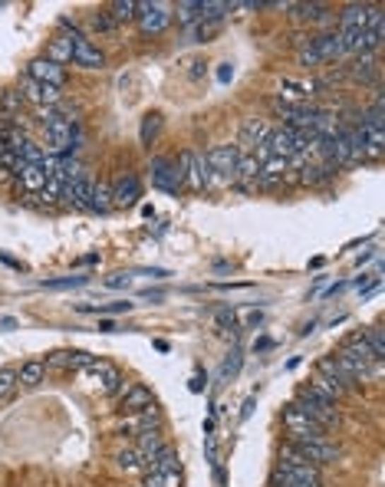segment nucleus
Listing matches in <instances>:
<instances>
[{"instance_id": "f257e3e1", "label": "nucleus", "mask_w": 385, "mask_h": 487, "mask_svg": "<svg viewBox=\"0 0 385 487\" xmlns=\"http://www.w3.org/2000/svg\"><path fill=\"white\" fill-rule=\"evenodd\" d=\"M174 168H178V175H182V184H188L191 192H201V188H208V182H211V168H208V162H204L201 155H194V152L178 155Z\"/></svg>"}, {"instance_id": "f03ea898", "label": "nucleus", "mask_w": 385, "mask_h": 487, "mask_svg": "<svg viewBox=\"0 0 385 487\" xmlns=\"http://www.w3.org/2000/svg\"><path fill=\"white\" fill-rule=\"evenodd\" d=\"M73 132H76V122H73V119H66V115H59V112H49L47 115L49 155L69 152V145H73Z\"/></svg>"}, {"instance_id": "7ed1b4c3", "label": "nucleus", "mask_w": 385, "mask_h": 487, "mask_svg": "<svg viewBox=\"0 0 385 487\" xmlns=\"http://www.w3.org/2000/svg\"><path fill=\"white\" fill-rule=\"evenodd\" d=\"M297 409L303 411L307 418L316 421V425H323V428H329V425L336 421V405H329V401H323V399L316 395V392H309V389L300 392Z\"/></svg>"}, {"instance_id": "20e7f679", "label": "nucleus", "mask_w": 385, "mask_h": 487, "mask_svg": "<svg viewBox=\"0 0 385 487\" xmlns=\"http://www.w3.org/2000/svg\"><path fill=\"white\" fill-rule=\"evenodd\" d=\"M69 59H76L79 66L86 69H102L106 66V57L99 53V47H93L86 37H79V33H73L69 37Z\"/></svg>"}, {"instance_id": "39448f33", "label": "nucleus", "mask_w": 385, "mask_h": 487, "mask_svg": "<svg viewBox=\"0 0 385 487\" xmlns=\"http://www.w3.org/2000/svg\"><path fill=\"white\" fill-rule=\"evenodd\" d=\"M297 448H300V454H303L309 464H316V468L339 458V448H336V445H329L326 438H300Z\"/></svg>"}, {"instance_id": "423d86ee", "label": "nucleus", "mask_w": 385, "mask_h": 487, "mask_svg": "<svg viewBox=\"0 0 385 487\" xmlns=\"http://www.w3.org/2000/svg\"><path fill=\"white\" fill-rule=\"evenodd\" d=\"M237 158H241V148H237V145H218V148H211V152L204 155L208 168H211L214 175H224V178H234Z\"/></svg>"}, {"instance_id": "0eeeda50", "label": "nucleus", "mask_w": 385, "mask_h": 487, "mask_svg": "<svg viewBox=\"0 0 385 487\" xmlns=\"http://www.w3.org/2000/svg\"><path fill=\"white\" fill-rule=\"evenodd\" d=\"M339 40H343V53H372L382 43V33H372V30H339Z\"/></svg>"}, {"instance_id": "6e6552de", "label": "nucleus", "mask_w": 385, "mask_h": 487, "mask_svg": "<svg viewBox=\"0 0 385 487\" xmlns=\"http://www.w3.org/2000/svg\"><path fill=\"white\" fill-rule=\"evenodd\" d=\"M287 428H290V435H293V438H326V435H323V425H316V421L313 418H307V415H303V411L297 409V405H290L287 409Z\"/></svg>"}, {"instance_id": "1a4fd4ad", "label": "nucleus", "mask_w": 385, "mask_h": 487, "mask_svg": "<svg viewBox=\"0 0 385 487\" xmlns=\"http://www.w3.org/2000/svg\"><path fill=\"white\" fill-rule=\"evenodd\" d=\"M138 23L145 33H162L172 23V13L165 4H138Z\"/></svg>"}, {"instance_id": "9d476101", "label": "nucleus", "mask_w": 385, "mask_h": 487, "mask_svg": "<svg viewBox=\"0 0 385 487\" xmlns=\"http://www.w3.org/2000/svg\"><path fill=\"white\" fill-rule=\"evenodd\" d=\"M152 182H155V188L174 194L182 188V175H178L174 162H168V158H152Z\"/></svg>"}, {"instance_id": "9b49d317", "label": "nucleus", "mask_w": 385, "mask_h": 487, "mask_svg": "<svg viewBox=\"0 0 385 487\" xmlns=\"http://www.w3.org/2000/svg\"><path fill=\"white\" fill-rule=\"evenodd\" d=\"M93 188H96V182H89L86 175H79V178H73V182L63 188V198H66L73 208L86 211L89 204H93Z\"/></svg>"}, {"instance_id": "f8f14e48", "label": "nucleus", "mask_w": 385, "mask_h": 487, "mask_svg": "<svg viewBox=\"0 0 385 487\" xmlns=\"http://www.w3.org/2000/svg\"><path fill=\"white\" fill-rule=\"evenodd\" d=\"M30 79L40 86H63V66L49 63V59H33L30 63Z\"/></svg>"}, {"instance_id": "ddd939ff", "label": "nucleus", "mask_w": 385, "mask_h": 487, "mask_svg": "<svg viewBox=\"0 0 385 487\" xmlns=\"http://www.w3.org/2000/svg\"><path fill=\"white\" fill-rule=\"evenodd\" d=\"M267 135H270V129H267L263 119H247L244 129H241V148L244 152H251V148H257V145H267Z\"/></svg>"}, {"instance_id": "4468645a", "label": "nucleus", "mask_w": 385, "mask_h": 487, "mask_svg": "<svg viewBox=\"0 0 385 487\" xmlns=\"http://www.w3.org/2000/svg\"><path fill=\"white\" fill-rule=\"evenodd\" d=\"M309 49L319 59H336L343 57V40H339V33H319V37H309Z\"/></svg>"}, {"instance_id": "2eb2a0df", "label": "nucleus", "mask_w": 385, "mask_h": 487, "mask_svg": "<svg viewBox=\"0 0 385 487\" xmlns=\"http://www.w3.org/2000/svg\"><path fill=\"white\" fill-rule=\"evenodd\" d=\"M267 152L290 162V158L297 155V148H293V132H290V129H273V132L267 135Z\"/></svg>"}, {"instance_id": "dca6fc26", "label": "nucleus", "mask_w": 385, "mask_h": 487, "mask_svg": "<svg viewBox=\"0 0 385 487\" xmlns=\"http://www.w3.org/2000/svg\"><path fill=\"white\" fill-rule=\"evenodd\" d=\"M369 17H372V7H366V4H349V7L339 13V23H343V30H369Z\"/></svg>"}, {"instance_id": "f3484780", "label": "nucleus", "mask_w": 385, "mask_h": 487, "mask_svg": "<svg viewBox=\"0 0 385 487\" xmlns=\"http://www.w3.org/2000/svg\"><path fill=\"white\" fill-rule=\"evenodd\" d=\"M138 194H142V184H138V178L135 175H126L122 182L112 188V204H119V208H129V204H135L138 201Z\"/></svg>"}, {"instance_id": "a211bd4d", "label": "nucleus", "mask_w": 385, "mask_h": 487, "mask_svg": "<svg viewBox=\"0 0 385 487\" xmlns=\"http://www.w3.org/2000/svg\"><path fill=\"white\" fill-rule=\"evenodd\" d=\"M20 182L27 192H43V184L49 182L47 165H20Z\"/></svg>"}, {"instance_id": "6ab92c4d", "label": "nucleus", "mask_w": 385, "mask_h": 487, "mask_svg": "<svg viewBox=\"0 0 385 487\" xmlns=\"http://www.w3.org/2000/svg\"><path fill=\"white\" fill-rule=\"evenodd\" d=\"M319 375H326V379H333L336 385H343V389H349V385H356V379L339 365L336 356H326V359H319Z\"/></svg>"}, {"instance_id": "aec40b11", "label": "nucleus", "mask_w": 385, "mask_h": 487, "mask_svg": "<svg viewBox=\"0 0 385 487\" xmlns=\"http://www.w3.org/2000/svg\"><path fill=\"white\" fill-rule=\"evenodd\" d=\"M309 392H316L323 401H329V405H336L343 395H346V389L343 385H336L333 379H326V375H316L313 382H309Z\"/></svg>"}, {"instance_id": "412c9836", "label": "nucleus", "mask_w": 385, "mask_h": 487, "mask_svg": "<svg viewBox=\"0 0 385 487\" xmlns=\"http://www.w3.org/2000/svg\"><path fill=\"white\" fill-rule=\"evenodd\" d=\"M89 363H93L89 353H53L47 359V365H53V369H86Z\"/></svg>"}, {"instance_id": "4be33fe9", "label": "nucleus", "mask_w": 385, "mask_h": 487, "mask_svg": "<svg viewBox=\"0 0 385 487\" xmlns=\"http://www.w3.org/2000/svg\"><path fill=\"white\" fill-rule=\"evenodd\" d=\"M145 405H152V392L142 389V385H126V392H122V409L142 411Z\"/></svg>"}, {"instance_id": "5701e85b", "label": "nucleus", "mask_w": 385, "mask_h": 487, "mask_svg": "<svg viewBox=\"0 0 385 487\" xmlns=\"http://www.w3.org/2000/svg\"><path fill=\"white\" fill-rule=\"evenodd\" d=\"M234 178H241V182H257L260 178V162L254 152H241L237 165H234Z\"/></svg>"}, {"instance_id": "b1692460", "label": "nucleus", "mask_w": 385, "mask_h": 487, "mask_svg": "<svg viewBox=\"0 0 385 487\" xmlns=\"http://www.w3.org/2000/svg\"><path fill=\"white\" fill-rule=\"evenodd\" d=\"M316 83L313 79H283V99H307L316 93Z\"/></svg>"}, {"instance_id": "393cba45", "label": "nucleus", "mask_w": 385, "mask_h": 487, "mask_svg": "<svg viewBox=\"0 0 385 487\" xmlns=\"http://www.w3.org/2000/svg\"><path fill=\"white\" fill-rule=\"evenodd\" d=\"M43 375H47V365L43 363H23L20 365V372H17V385H40L43 382Z\"/></svg>"}, {"instance_id": "a878e982", "label": "nucleus", "mask_w": 385, "mask_h": 487, "mask_svg": "<svg viewBox=\"0 0 385 487\" xmlns=\"http://www.w3.org/2000/svg\"><path fill=\"white\" fill-rule=\"evenodd\" d=\"M116 464H119V471H129V474H132V471L148 468V464H145V458L138 454V448H126V451H119V454H116Z\"/></svg>"}, {"instance_id": "bb28decb", "label": "nucleus", "mask_w": 385, "mask_h": 487, "mask_svg": "<svg viewBox=\"0 0 385 487\" xmlns=\"http://www.w3.org/2000/svg\"><path fill=\"white\" fill-rule=\"evenodd\" d=\"M234 4H221V0H198V17L201 20H221Z\"/></svg>"}, {"instance_id": "cd10ccee", "label": "nucleus", "mask_w": 385, "mask_h": 487, "mask_svg": "<svg viewBox=\"0 0 385 487\" xmlns=\"http://www.w3.org/2000/svg\"><path fill=\"white\" fill-rule=\"evenodd\" d=\"M142 487H182V474L178 471H152Z\"/></svg>"}, {"instance_id": "c85d7f7f", "label": "nucleus", "mask_w": 385, "mask_h": 487, "mask_svg": "<svg viewBox=\"0 0 385 487\" xmlns=\"http://www.w3.org/2000/svg\"><path fill=\"white\" fill-rule=\"evenodd\" d=\"M152 471H182V461H178V454L172 448H162L152 458Z\"/></svg>"}, {"instance_id": "c756f323", "label": "nucleus", "mask_w": 385, "mask_h": 487, "mask_svg": "<svg viewBox=\"0 0 385 487\" xmlns=\"http://www.w3.org/2000/svg\"><path fill=\"white\" fill-rule=\"evenodd\" d=\"M89 208H93V211H109V208H116V204H112V188L99 182L96 188H93V204H89Z\"/></svg>"}, {"instance_id": "7c9ffc66", "label": "nucleus", "mask_w": 385, "mask_h": 487, "mask_svg": "<svg viewBox=\"0 0 385 487\" xmlns=\"http://www.w3.org/2000/svg\"><path fill=\"white\" fill-rule=\"evenodd\" d=\"M346 349H349V353H353V356H359L362 363H379L376 356H372V349H369V343H366V339H362V333H359V336H353V339H349V343H346Z\"/></svg>"}, {"instance_id": "2f4dec72", "label": "nucleus", "mask_w": 385, "mask_h": 487, "mask_svg": "<svg viewBox=\"0 0 385 487\" xmlns=\"http://www.w3.org/2000/svg\"><path fill=\"white\" fill-rule=\"evenodd\" d=\"M362 339H366V343H369V349H372V356H376V359H382V356H385V339H382V329H379V326H372V329H366V333H362Z\"/></svg>"}, {"instance_id": "473e14b6", "label": "nucleus", "mask_w": 385, "mask_h": 487, "mask_svg": "<svg viewBox=\"0 0 385 487\" xmlns=\"http://www.w3.org/2000/svg\"><path fill=\"white\" fill-rule=\"evenodd\" d=\"M132 17H138V4H132V0L112 4V20H132Z\"/></svg>"}, {"instance_id": "72a5a7b5", "label": "nucleus", "mask_w": 385, "mask_h": 487, "mask_svg": "<svg viewBox=\"0 0 385 487\" xmlns=\"http://www.w3.org/2000/svg\"><path fill=\"white\" fill-rule=\"evenodd\" d=\"M47 59H49V63H57V66L63 63V59H69V37H66V40H57V43L49 47Z\"/></svg>"}, {"instance_id": "f704fd0d", "label": "nucleus", "mask_w": 385, "mask_h": 487, "mask_svg": "<svg viewBox=\"0 0 385 487\" xmlns=\"http://www.w3.org/2000/svg\"><path fill=\"white\" fill-rule=\"evenodd\" d=\"M13 389H17V372L13 369H0V399H7Z\"/></svg>"}, {"instance_id": "c9c22d12", "label": "nucleus", "mask_w": 385, "mask_h": 487, "mask_svg": "<svg viewBox=\"0 0 385 487\" xmlns=\"http://www.w3.org/2000/svg\"><path fill=\"white\" fill-rule=\"evenodd\" d=\"M63 188H66L63 182H57V178H49V182L43 184V192H40V194H43L47 201H59V198H63Z\"/></svg>"}, {"instance_id": "e433bc0d", "label": "nucleus", "mask_w": 385, "mask_h": 487, "mask_svg": "<svg viewBox=\"0 0 385 487\" xmlns=\"http://www.w3.org/2000/svg\"><path fill=\"white\" fill-rule=\"evenodd\" d=\"M198 17V0H188V4H178V20L182 23H191Z\"/></svg>"}, {"instance_id": "4c0bfd02", "label": "nucleus", "mask_w": 385, "mask_h": 487, "mask_svg": "<svg viewBox=\"0 0 385 487\" xmlns=\"http://www.w3.org/2000/svg\"><path fill=\"white\" fill-rule=\"evenodd\" d=\"M40 102H49V105H59L63 96H59V86H40Z\"/></svg>"}, {"instance_id": "58836bf2", "label": "nucleus", "mask_w": 385, "mask_h": 487, "mask_svg": "<svg viewBox=\"0 0 385 487\" xmlns=\"http://www.w3.org/2000/svg\"><path fill=\"white\" fill-rule=\"evenodd\" d=\"M158 125H162V115H145V125H142V139H145V142L158 132Z\"/></svg>"}, {"instance_id": "ea45409f", "label": "nucleus", "mask_w": 385, "mask_h": 487, "mask_svg": "<svg viewBox=\"0 0 385 487\" xmlns=\"http://www.w3.org/2000/svg\"><path fill=\"white\" fill-rule=\"evenodd\" d=\"M20 96L33 99V102H40V83H33V79H23V86H20Z\"/></svg>"}, {"instance_id": "a19ab883", "label": "nucleus", "mask_w": 385, "mask_h": 487, "mask_svg": "<svg viewBox=\"0 0 385 487\" xmlns=\"http://www.w3.org/2000/svg\"><path fill=\"white\" fill-rule=\"evenodd\" d=\"M300 63H307V66H316V63H323V59L316 57V53H313V49H303V53H300Z\"/></svg>"}, {"instance_id": "79ce46f5", "label": "nucleus", "mask_w": 385, "mask_h": 487, "mask_svg": "<svg viewBox=\"0 0 385 487\" xmlns=\"http://www.w3.org/2000/svg\"><path fill=\"white\" fill-rule=\"evenodd\" d=\"M126 283H129V274H112L106 280V287H126Z\"/></svg>"}, {"instance_id": "37998d69", "label": "nucleus", "mask_w": 385, "mask_h": 487, "mask_svg": "<svg viewBox=\"0 0 385 487\" xmlns=\"http://www.w3.org/2000/svg\"><path fill=\"white\" fill-rule=\"evenodd\" d=\"M17 102H23V96H20V93H10V96L4 99V105H7V109H17Z\"/></svg>"}, {"instance_id": "c03bdc74", "label": "nucleus", "mask_w": 385, "mask_h": 487, "mask_svg": "<svg viewBox=\"0 0 385 487\" xmlns=\"http://www.w3.org/2000/svg\"><path fill=\"white\" fill-rule=\"evenodd\" d=\"M0 155H4V139H0Z\"/></svg>"}]
</instances>
